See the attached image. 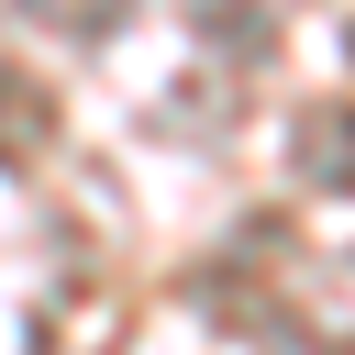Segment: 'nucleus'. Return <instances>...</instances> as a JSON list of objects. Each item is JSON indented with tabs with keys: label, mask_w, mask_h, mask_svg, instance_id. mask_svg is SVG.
I'll return each instance as SVG.
<instances>
[{
	"label": "nucleus",
	"mask_w": 355,
	"mask_h": 355,
	"mask_svg": "<svg viewBox=\"0 0 355 355\" xmlns=\"http://www.w3.org/2000/svg\"><path fill=\"white\" fill-rule=\"evenodd\" d=\"M300 178L311 189H355V100H333V111L300 122Z\"/></svg>",
	"instance_id": "nucleus-1"
}]
</instances>
